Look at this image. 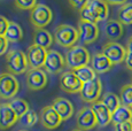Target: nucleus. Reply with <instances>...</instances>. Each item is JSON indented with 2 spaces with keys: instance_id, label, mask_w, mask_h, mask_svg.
Returning a JSON list of instances; mask_svg holds the SVG:
<instances>
[{
  "instance_id": "1",
  "label": "nucleus",
  "mask_w": 132,
  "mask_h": 131,
  "mask_svg": "<svg viewBox=\"0 0 132 131\" xmlns=\"http://www.w3.org/2000/svg\"><path fill=\"white\" fill-rule=\"evenodd\" d=\"M6 67L8 72L13 75H21L30 69L27 53L21 50H12L6 55Z\"/></svg>"
},
{
  "instance_id": "2",
  "label": "nucleus",
  "mask_w": 132,
  "mask_h": 131,
  "mask_svg": "<svg viewBox=\"0 0 132 131\" xmlns=\"http://www.w3.org/2000/svg\"><path fill=\"white\" fill-rule=\"evenodd\" d=\"M90 62V53L84 46L75 45V46L70 47L65 53V63L70 70H75L77 68L87 66Z\"/></svg>"
},
{
  "instance_id": "3",
  "label": "nucleus",
  "mask_w": 132,
  "mask_h": 131,
  "mask_svg": "<svg viewBox=\"0 0 132 131\" xmlns=\"http://www.w3.org/2000/svg\"><path fill=\"white\" fill-rule=\"evenodd\" d=\"M54 40L60 46L70 48L79 40V34L76 28L69 24H60L54 30Z\"/></svg>"
},
{
  "instance_id": "4",
  "label": "nucleus",
  "mask_w": 132,
  "mask_h": 131,
  "mask_svg": "<svg viewBox=\"0 0 132 131\" xmlns=\"http://www.w3.org/2000/svg\"><path fill=\"white\" fill-rule=\"evenodd\" d=\"M20 89V83L15 75L11 72L0 74V98L6 100H12L16 97Z\"/></svg>"
},
{
  "instance_id": "5",
  "label": "nucleus",
  "mask_w": 132,
  "mask_h": 131,
  "mask_svg": "<svg viewBox=\"0 0 132 131\" xmlns=\"http://www.w3.org/2000/svg\"><path fill=\"white\" fill-rule=\"evenodd\" d=\"M101 92H102V83H101L99 77H95L94 79L83 84L79 94L83 101L92 105L100 100Z\"/></svg>"
},
{
  "instance_id": "6",
  "label": "nucleus",
  "mask_w": 132,
  "mask_h": 131,
  "mask_svg": "<svg viewBox=\"0 0 132 131\" xmlns=\"http://www.w3.org/2000/svg\"><path fill=\"white\" fill-rule=\"evenodd\" d=\"M53 13L51 8L44 4H37L30 11V21L35 28H45L52 22Z\"/></svg>"
},
{
  "instance_id": "7",
  "label": "nucleus",
  "mask_w": 132,
  "mask_h": 131,
  "mask_svg": "<svg viewBox=\"0 0 132 131\" xmlns=\"http://www.w3.org/2000/svg\"><path fill=\"white\" fill-rule=\"evenodd\" d=\"M77 30L79 34V40L85 45H90L94 43L99 38V34H100L98 23L82 21V20H79V22H78Z\"/></svg>"
},
{
  "instance_id": "8",
  "label": "nucleus",
  "mask_w": 132,
  "mask_h": 131,
  "mask_svg": "<svg viewBox=\"0 0 132 131\" xmlns=\"http://www.w3.org/2000/svg\"><path fill=\"white\" fill-rule=\"evenodd\" d=\"M65 58L62 56L60 52L54 50H48L46 61L44 64V70L46 72H50L52 75H56L62 72V70L65 68Z\"/></svg>"
},
{
  "instance_id": "9",
  "label": "nucleus",
  "mask_w": 132,
  "mask_h": 131,
  "mask_svg": "<svg viewBox=\"0 0 132 131\" xmlns=\"http://www.w3.org/2000/svg\"><path fill=\"white\" fill-rule=\"evenodd\" d=\"M47 50L42 46H38L36 44H32L27 50V58L29 62L30 69H38L44 68L45 61L47 56Z\"/></svg>"
},
{
  "instance_id": "10",
  "label": "nucleus",
  "mask_w": 132,
  "mask_h": 131,
  "mask_svg": "<svg viewBox=\"0 0 132 131\" xmlns=\"http://www.w3.org/2000/svg\"><path fill=\"white\" fill-rule=\"evenodd\" d=\"M103 54L113 62V64H118L124 62L126 56V53H128V50H125L123 46L117 42H110L109 40L108 43H106L102 47Z\"/></svg>"
},
{
  "instance_id": "11",
  "label": "nucleus",
  "mask_w": 132,
  "mask_h": 131,
  "mask_svg": "<svg viewBox=\"0 0 132 131\" xmlns=\"http://www.w3.org/2000/svg\"><path fill=\"white\" fill-rule=\"evenodd\" d=\"M84 83L77 77L73 70L63 71L60 78L61 89L67 93H79Z\"/></svg>"
},
{
  "instance_id": "12",
  "label": "nucleus",
  "mask_w": 132,
  "mask_h": 131,
  "mask_svg": "<svg viewBox=\"0 0 132 131\" xmlns=\"http://www.w3.org/2000/svg\"><path fill=\"white\" fill-rule=\"evenodd\" d=\"M47 84V75L43 68L29 69L27 71V85L30 90H42Z\"/></svg>"
},
{
  "instance_id": "13",
  "label": "nucleus",
  "mask_w": 132,
  "mask_h": 131,
  "mask_svg": "<svg viewBox=\"0 0 132 131\" xmlns=\"http://www.w3.org/2000/svg\"><path fill=\"white\" fill-rule=\"evenodd\" d=\"M40 122L46 129L53 130L60 127L63 121L56 113V110L53 108V106H46L40 112Z\"/></svg>"
},
{
  "instance_id": "14",
  "label": "nucleus",
  "mask_w": 132,
  "mask_h": 131,
  "mask_svg": "<svg viewBox=\"0 0 132 131\" xmlns=\"http://www.w3.org/2000/svg\"><path fill=\"white\" fill-rule=\"evenodd\" d=\"M98 125L94 112L91 107H84L77 114V127L80 130H91Z\"/></svg>"
},
{
  "instance_id": "15",
  "label": "nucleus",
  "mask_w": 132,
  "mask_h": 131,
  "mask_svg": "<svg viewBox=\"0 0 132 131\" xmlns=\"http://www.w3.org/2000/svg\"><path fill=\"white\" fill-rule=\"evenodd\" d=\"M19 120L20 117L14 112L9 102L0 104V129H8V128L13 127Z\"/></svg>"
},
{
  "instance_id": "16",
  "label": "nucleus",
  "mask_w": 132,
  "mask_h": 131,
  "mask_svg": "<svg viewBox=\"0 0 132 131\" xmlns=\"http://www.w3.org/2000/svg\"><path fill=\"white\" fill-rule=\"evenodd\" d=\"M91 108L94 112L99 127H107L109 123L111 122V112L106 107V105L101 100L92 104Z\"/></svg>"
},
{
  "instance_id": "17",
  "label": "nucleus",
  "mask_w": 132,
  "mask_h": 131,
  "mask_svg": "<svg viewBox=\"0 0 132 131\" xmlns=\"http://www.w3.org/2000/svg\"><path fill=\"white\" fill-rule=\"evenodd\" d=\"M91 67L96 74H105V72L109 71L113 68V62L103 54L102 52L95 53L92 58H91Z\"/></svg>"
},
{
  "instance_id": "18",
  "label": "nucleus",
  "mask_w": 132,
  "mask_h": 131,
  "mask_svg": "<svg viewBox=\"0 0 132 131\" xmlns=\"http://www.w3.org/2000/svg\"><path fill=\"white\" fill-rule=\"evenodd\" d=\"M109 5L105 0H91L87 7L95 16L98 22L106 21L109 16Z\"/></svg>"
},
{
  "instance_id": "19",
  "label": "nucleus",
  "mask_w": 132,
  "mask_h": 131,
  "mask_svg": "<svg viewBox=\"0 0 132 131\" xmlns=\"http://www.w3.org/2000/svg\"><path fill=\"white\" fill-rule=\"evenodd\" d=\"M53 108L56 110L62 121H67L73 115V105L64 98H56L53 101Z\"/></svg>"
},
{
  "instance_id": "20",
  "label": "nucleus",
  "mask_w": 132,
  "mask_h": 131,
  "mask_svg": "<svg viewBox=\"0 0 132 131\" xmlns=\"http://www.w3.org/2000/svg\"><path fill=\"white\" fill-rule=\"evenodd\" d=\"M34 44L48 50L53 44V36L45 28H35Z\"/></svg>"
},
{
  "instance_id": "21",
  "label": "nucleus",
  "mask_w": 132,
  "mask_h": 131,
  "mask_svg": "<svg viewBox=\"0 0 132 131\" xmlns=\"http://www.w3.org/2000/svg\"><path fill=\"white\" fill-rule=\"evenodd\" d=\"M123 24L118 20H109L105 26V34L110 42H116L123 35Z\"/></svg>"
},
{
  "instance_id": "22",
  "label": "nucleus",
  "mask_w": 132,
  "mask_h": 131,
  "mask_svg": "<svg viewBox=\"0 0 132 131\" xmlns=\"http://www.w3.org/2000/svg\"><path fill=\"white\" fill-rule=\"evenodd\" d=\"M4 37L8 40V43H19L23 38V30L16 22L9 21L8 28H7L6 34H5Z\"/></svg>"
},
{
  "instance_id": "23",
  "label": "nucleus",
  "mask_w": 132,
  "mask_h": 131,
  "mask_svg": "<svg viewBox=\"0 0 132 131\" xmlns=\"http://www.w3.org/2000/svg\"><path fill=\"white\" fill-rule=\"evenodd\" d=\"M132 120V113L130 107L121 105L115 112L111 113V123L114 124H120V123L126 122Z\"/></svg>"
},
{
  "instance_id": "24",
  "label": "nucleus",
  "mask_w": 132,
  "mask_h": 131,
  "mask_svg": "<svg viewBox=\"0 0 132 131\" xmlns=\"http://www.w3.org/2000/svg\"><path fill=\"white\" fill-rule=\"evenodd\" d=\"M118 21L121 22L123 26H130L132 24V4L126 2V4L122 5L118 9L117 13Z\"/></svg>"
},
{
  "instance_id": "25",
  "label": "nucleus",
  "mask_w": 132,
  "mask_h": 131,
  "mask_svg": "<svg viewBox=\"0 0 132 131\" xmlns=\"http://www.w3.org/2000/svg\"><path fill=\"white\" fill-rule=\"evenodd\" d=\"M100 100L106 105V107H107L111 113L115 112V110L117 109V108L122 105V104H121L120 97H118V95H116L115 93H113V92H107V93H105V94L101 97Z\"/></svg>"
},
{
  "instance_id": "26",
  "label": "nucleus",
  "mask_w": 132,
  "mask_h": 131,
  "mask_svg": "<svg viewBox=\"0 0 132 131\" xmlns=\"http://www.w3.org/2000/svg\"><path fill=\"white\" fill-rule=\"evenodd\" d=\"M77 77L82 80L83 83H86V82H90V80L94 79L96 77V72L93 70L92 67L90 66H84V67H80V68H77V69L73 70Z\"/></svg>"
},
{
  "instance_id": "27",
  "label": "nucleus",
  "mask_w": 132,
  "mask_h": 131,
  "mask_svg": "<svg viewBox=\"0 0 132 131\" xmlns=\"http://www.w3.org/2000/svg\"><path fill=\"white\" fill-rule=\"evenodd\" d=\"M9 105L12 106V108L14 109V112L16 113L19 117L23 116L25 113L30 109L29 104L24 99H21V98H13L11 101H9Z\"/></svg>"
},
{
  "instance_id": "28",
  "label": "nucleus",
  "mask_w": 132,
  "mask_h": 131,
  "mask_svg": "<svg viewBox=\"0 0 132 131\" xmlns=\"http://www.w3.org/2000/svg\"><path fill=\"white\" fill-rule=\"evenodd\" d=\"M121 104L126 107H132V84H126L120 92Z\"/></svg>"
},
{
  "instance_id": "29",
  "label": "nucleus",
  "mask_w": 132,
  "mask_h": 131,
  "mask_svg": "<svg viewBox=\"0 0 132 131\" xmlns=\"http://www.w3.org/2000/svg\"><path fill=\"white\" fill-rule=\"evenodd\" d=\"M20 122H21V124L24 125V127H28V128L34 127V125L37 124V122H38L37 113L32 109H29L23 116L20 117Z\"/></svg>"
},
{
  "instance_id": "30",
  "label": "nucleus",
  "mask_w": 132,
  "mask_h": 131,
  "mask_svg": "<svg viewBox=\"0 0 132 131\" xmlns=\"http://www.w3.org/2000/svg\"><path fill=\"white\" fill-rule=\"evenodd\" d=\"M15 5L20 9L31 11L37 6V0H15Z\"/></svg>"
},
{
  "instance_id": "31",
  "label": "nucleus",
  "mask_w": 132,
  "mask_h": 131,
  "mask_svg": "<svg viewBox=\"0 0 132 131\" xmlns=\"http://www.w3.org/2000/svg\"><path fill=\"white\" fill-rule=\"evenodd\" d=\"M79 15H80V20L82 21H87V22H93V23H98V20L95 19V16L92 14V12L90 11L87 6L85 8H83L82 11H79Z\"/></svg>"
},
{
  "instance_id": "32",
  "label": "nucleus",
  "mask_w": 132,
  "mask_h": 131,
  "mask_svg": "<svg viewBox=\"0 0 132 131\" xmlns=\"http://www.w3.org/2000/svg\"><path fill=\"white\" fill-rule=\"evenodd\" d=\"M91 0H69V4L72 8L77 9V11H82L83 8H85Z\"/></svg>"
},
{
  "instance_id": "33",
  "label": "nucleus",
  "mask_w": 132,
  "mask_h": 131,
  "mask_svg": "<svg viewBox=\"0 0 132 131\" xmlns=\"http://www.w3.org/2000/svg\"><path fill=\"white\" fill-rule=\"evenodd\" d=\"M115 131H132V120L115 124Z\"/></svg>"
},
{
  "instance_id": "34",
  "label": "nucleus",
  "mask_w": 132,
  "mask_h": 131,
  "mask_svg": "<svg viewBox=\"0 0 132 131\" xmlns=\"http://www.w3.org/2000/svg\"><path fill=\"white\" fill-rule=\"evenodd\" d=\"M8 24H9L8 20L0 15V36H5L6 30H7V28H8Z\"/></svg>"
},
{
  "instance_id": "35",
  "label": "nucleus",
  "mask_w": 132,
  "mask_h": 131,
  "mask_svg": "<svg viewBox=\"0 0 132 131\" xmlns=\"http://www.w3.org/2000/svg\"><path fill=\"white\" fill-rule=\"evenodd\" d=\"M8 40L4 36H0V55H4L8 50Z\"/></svg>"
},
{
  "instance_id": "36",
  "label": "nucleus",
  "mask_w": 132,
  "mask_h": 131,
  "mask_svg": "<svg viewBox=\"0 0 132 131\" xmlns=\"http://www.w3.org/2000/svg\"><path fill=\"white\" fill-rule=\"evenodd\" d=\"M124 62H125L126 68H128L129 70H131V71H132V52H129V51H128Z\"/></svg>"
},
{
  "instance_id": "37",
  "label": "nucleus",
  "mask_w": 132,
  "mask_h": 131,
  "mask_svg": "<svg viewBox=\"0 0 132 131\" xmlns=\"http://www.w3.org/2000/svg\"><path fill=\"white\" fill-rule=\"evenodd\" d=\"M108 5H113V6H122V5L126 4L128 0H105Z\"/></svg>"
},
{
  "instance_id": "38",
  "label": "nucleus",
  "mask_w": 132,
  "mask_h": 131,
  "mask_svg": "<svg viewBox=\"0 0 132 131\" xmlns=\"http://www.w3.org/2000/svg\"><path fill=\"white\" fill-rule=\"evenodd\" d=\"M126 50H128L129 52H132V36L128 40V47H126Z\"/></svg>"
},
{
  "instance_id": "39",
  "label": "nucleus",
  "mask_w": 132,
  "mask_h": 131,
  "mask_svg": "<svg viewBox=\"0 0 132 131\" xmlns=\"http://www.w3.org/2000/svg\"><path fill=\"white\" fill-rule=\"evenodd\" d=\"M72 131H84V130H80V129H78V128H77V129H73Z\"/></svg>"
},
{
  "instance_id": "40",
  "label": "nucleus",
  "mask_w": 132,
  "mask_h": 131,
  "mask_svg": "<svg viewBox=\"0 0 132 131\" xmlns=\"http://www.w3.org/2000/svg\"><path fill=\"white\" fill-rule=\"evenodd\" d=\"M130 109H131V113H132V107H130Z\"/></svg>"
},
{
  "instance_id": "41",
  "label": "nucleus",
  "mask_w": 132,
  "mask_h": 131,
  "mask_svg": "<svg viewBox=\"0 0 132 131\" xmlns=\"http://www.w3.org/2000/svg\"><path fill=\"white\" fill-rule=\"evenodd\" d=\"M19 131H27V130H19Z\"/></svg>"
},
{
  "instance_id": "42",
  "label": "nucleus",
  "mask_w": 132,
  "mask_h": 131,
  "mask_svg": "<svg viewBox=\"0 0 132 131\" xmlns=\"http://www.w3.org/2000/svg\"><path fill=\"white\" fill-rule=\"evenodd\" d=\"M131 84H132V80H131Z\"/></svg>"
}]
</instances>
